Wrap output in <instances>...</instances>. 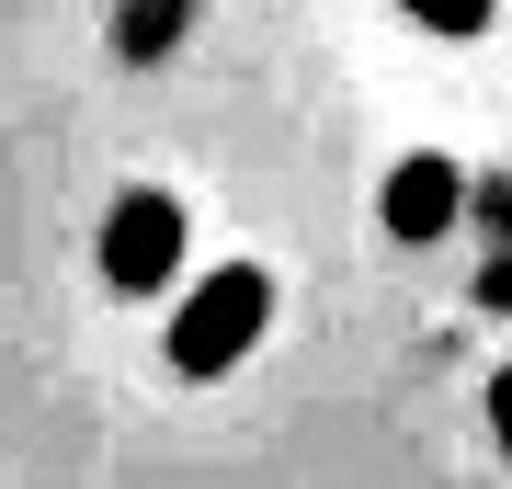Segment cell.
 I'll use <instances>...</instances> for the list:
<instances>
[{
  "mask_svg": "<svg viewBox=\"0 0 512 489\" xmlns=\"http://www.w3.org/2000/svg\"><path fill=\"white\" fill-rule=\"evenodd\" d=\"M410 23H433V35H490L501 23V0H399Z\"/></svg>",
  "mask_w": 512,
  "mask_h": 489,
  "instance_id": "obj_4",
  "label": "cell"
},
{
  "mask_svg": "<svg viewBox=\"0 0 512 489\" xmlns=\"http://www.w3.org/2000/svg\"><path fill=\"white\" fill-rule=\"evenodd\" d=\"M456 217H467V171H456V160L421 148V160L387 171V239H410V251H421V239H444Z\"/></svg>",
  "mask_w": 512,
  "mask_h": 489,
  "instance_id": "obj_3",
  "label": "cell"
},
{
  "mask_svg": "<svg viewBox=\"0 0 512 489\" xmlns=\"http://www.w3.org/2000/svg\"><path fill=\"white\" fill-rule=\"evenodd\" d=\"M171 273H183V205L137 182V194L103 217V285L114 296H160Z\"/></svg>",
  "mask_w": 512,
  "mask_h": 489,
  "instance_id": "obj_2",
  "label": "cell"
},
{
  "mask_svg": "<svg viewBox=\"0 0 512 489\" xmlns=\"http://www.w3.org/2000/svg\"><path fill=\"white\" fill-rule=\"evenodd\" d=\"M262 330H274V273H262V262H217V273L183 296V319H171V364L205 387V376H228Z\"/></svg>",
  "mask_w": 512,
  "mask_h": 489,
  "instance_id": "obj_1",
  "label": "cell"
}]
</instances>
